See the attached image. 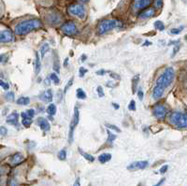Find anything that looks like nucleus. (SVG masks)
<instances>
[{"mask_svg": "<svg viewBox=\"0 0 187 186\" xmlns=\"http://www.w3.org/2000/svg\"><path fill=\"white\" fill-rule=\"evenodd\" d=\"M155 6L156 8H160L163 6V0H155Z\"/></svg>", "mask_w": 187, "mask_h": 186, "instance_id": "41", "label": "nucleus"}, {"mask_svg": "<svg viewBox=\"0 0 187 186\" xmlns=\"http://www.w3.org/2000/svg\"><path fill=\"white\" fill-rule=\"evenodd\" d=\"M73 186H80V178H77V180H75L74 185Z\"/></svg>", "mask_w": 187, "mask_h": 186, "instance_id": "47", "label": "nucleus"}, {"mask_svg": "<svg viewBox=\"0 0 187 186\" xmlns=\"http://www.w3.org/2000/svg\"><path fill=\"white\" fill-rule=\"evenodd\" d=\"M42 27V23L38 19H31V20L23 21L15 26V33L18 36H23L28 34L31 31Z\"/></svg>", "mask_w": 187, "mask_h": 186, "instance_id": "2", "label": "nucleus"}, {"mask_svg": "<svg viewBox=\"0 0 187 186\" xmlns=\"http://www.w3.org/2000/svg\"><path fill=\"white\" fill-rule=\"evenodd\" d=\"M0 86H1L4 90H8V89H9V85H8V83L3 82L2 80H0Z\"/></svg>", "mask_w": 187, "mask_h": 186, "instance_id": "36", "label": "nucleus"}, {"mask_svg": "<svg viewBox=\"0 0 187 186\" xmlns=\"http://www.w3.org/2000/svg\"><path fill=\"white\" fill-rule=\"evenodd\" d=\"M56 111H57V108L54 104H50L47 108V113L49 114V115H54L56 113Z\"/></svg>", "mask_w": 187, "mask_h": 186, "instance_id": "20", "label": "nucleus"}, {"mask_svg": "<svg viewBox=\"0 0 187 186\" xmlns=\"http://www.w3.org/2000/svg\"><path fill=\"white\" fill-rule=\"evenodd\" d=\"M111 76L112 78H114V79H116V80H120V77H119V75H117V74H115V73H111Z\"/></svg>", "mask_w": 187, "mask_h": 186, "instance_id": "48", "label": "nucleus"}, {"mask_svg": "<svg viewBox=\"0 0 187 186\" xmlns=\"http://www.w3.org/2000/svg\"><path fill=\"white\" fill-rule=\"evenodd\" d=\"M5 58V54H0V63H2Z\"/></svg>", "mask_w": 187, "mask_h": 186, "instance_id": "50", "label": "nucleus"}, {"mask_svg": "<svg viewBox=\"0 0 187 186\" xmlns=\"http://www.w3.org/2000/svg\"><path fill=\"white\" fill-rule=\"evenodd\" d=\"M152 0H134L133 7L136 11H141L146 8L151 4Z\"/></svg>", "mask_w": 187, "mask_h": 186, "instance_id": "11", "label": "nucleus"}, {"mask_svg": "<svg viewBox=\"0 0 187 186\" xmlns=\"http://www.w3.org/2000/svg\"><path fill=\"white\" fill-rule=\"evenodd\" d=\"M169 122L171 125L178 128H186L187 126V117L186 114L183 112H173L169 116Z\"/></svg>", "mask_w": 187, "mask_h": 186, "instance_id": "4", "label": "nucleus"}, {"mask_svg": "<svg viewBox=\"0 0 187 186\" xmlns=\"http://www.w3.org/2000/svg\"><path fill=\"white\" fill-rule=\"evenodd\" d=\"M23 159H25V156L22 154H20V152H17V154H15L11 157V164L14 166L19 165L23 161Z\"/></svg>", "mask_w": 187, "mask_h": 186, "instance_id": "15", "label": "nucleus"}, {"mask_svg": "<svg viewBox=\"0 0 187 186\" xmlns=\"http://www.w3.org/2000/svg\"><path fill=\"white\" fill-rule=\"evenodd\" d=\"M86 73H87V69H85L83 68H80V77H83Z\"/></svg>", "mask_w": 187, "mask_h": 186, "instance_id": "44", "label": "nucleus"}, {"mask_svg": "<svg viewBox=\"0 0 187 186\" xmlns=\"http://www.w3.org/2000/svg\"><path fill=\"white\" fill-rule=\"evenodd\" d=\"M68 12L71 14V15L76 16L80 19H84L86 16V11L85 8L80 4H74L71 5V6L68 8Z\"/></svg>", "mask_w": 187, "mask_h": 186, "instance_id": "5", "label": "nucleus"}, {"mask_svg": "<svg viewBox=\"0 0 187 186\" xmlns=\"http://www.w3.org/2000/svg\"><path fill=\"white\" fill-rule=\"evenodd\" d=\"M50 79L52 80V82H54V84H59V82H60V80H59V78H58V76H57L55 73H52L51 75H50Z\"/></svg>", "mask_w": 187, "mask_h": 186, "instance_id": "27", "label": "nucleus"}, {"mask_svg": "<svg viewBox=\"0 0 187 186\" xmlns=\"http://www.w3.org/2000/svg\"><path fill=\"white\" fill-rule=\"evenodd\" d=\"M37 125H40V127L43 131H49L50 130V123L47 121V119L45 118H38L37 120Z\"/></svg>", "mask_w": 187, "mask_h": 186, "instance_id": "13", "label": "nucleus"}, {"mask_svg": "<svg viewBox=\"0 0 187 186\" xmlns=\"http://www.w3.org/2000/svg\"><path fill=\"white\" fill-rule=\"evenodd\" d=\"M18 118H19L18 113L16 111H13L11 114H9L8 117L7 118V123H8V125H17Z\"/></svg>", "mask_w": 187, "mask_h": 186, "instance_id": "14", "label": "nucleus"}, {"mask_svg": "<svg viewBox=\"0 0 187 186\" xmlns=\"http://www.w3.org/2000/svg\"><path fill=\"white\" fill-rule=\"evenodd\" d=\"M40 98L45 102H51L52 100V92L51 90H47V91L40 94Z\"/></svg>", "mask_w": 187, "mask_h": 186, "instance_id": "17", "label": "nucleus"}, {"mask_svg": "<svg viewBox=\"0 0 187 186\" xmlns=\"http://www.w3.org/2000/svg\"><path fill=\"white\" fill-rule=\"evenodd\" d=\"M167 108L164 106V105H156V106L153 107L152 108V113L157 119L159 120H162L164 119L166 114H167Z\"/></svg>", "mask_w": 187, "mask_h": 186, "instance_id": "9", "label": "nucleus"}, {"mask_svg": "<svg viewBox=\"0 0 187 186\" xmlns=\"http://www.w3.org/2000/svg\"><path fill=\"white\" fill-rule=\"evenodd\" d=\"M105 73H106V71H105V70H99V71H97V75H104Z\"/></svg>", "mask_w": 187, "mask_h": 186, "instance_id": "49", "label": "nucleus"}, {"mask_svg": "<svg viewBox=\"0 0 187 186\" xmlns=\"http://www.w3.org/2000/svg\"><path fill=\"white\" fill-rule=\"evenodd\" d=\"M167 168H169V166H167V165L163 166L162 168H160V173H161V174H165V173L167 172Z\"/></svg>", "mask_w": 187, "mask_h": 186, "instance_id": "43", "label": "nucleus"}, {"mask_svg": "<svg viewBox=\"0 0 187 186\" xmlns=\"http://www.w3.org/2000/svg\"><path fill=\"white\" fill-rule=\"evenodd\" d=\"M180 49H181V45H180V44H177V45L174 47V49H173V51H172V55H171V56H172V57L175 56L177 52H178V51H180Z\"/></svg>", "mask_w": 187, "mask_h": 186, "instance_id": "37", "label": "nucleus"}, {"mask_svg": "<svg viewBox=\"0 0 187 186\" xmlns=\"http://www.w3.org/2000/svg\"><path fill=\"white\" fill-rule=\"evenodd\" d=\"M122 26H123L122 22H120L119 20H116V19L105 20L99 23V25L97 27V33L99 35H103L105 33L109 32V30L114 29V28L122 27Z\"/></svg>", "mask_w": 187, "mask_h": 186, "instance_id": "3", "label": "nucleus"}, {"mask_svg": "<svg viewBox=\"0 0 187 186\" xmlns=\"http://www.w3.org/2000/svg\"><path fill=\"white\" fill-rule=\"evenodd\" d=\"M15 40V37L11 30L6 29L0 31V43H9Z\"/></svg>", "mask_w": 187, "mask_h": 186, "instance_id": "7", "label": "nucleus"}, {"mask_svg": "<svg viewBox=\"0 0 187 186\" xmlns=\"http://www.w3.org/2000/svg\"><path fill=\"white\" fill-rule=\"evenodd\" d=\"M97 94H98V97H104L103 88H102L101 86H98L97 89Z\"/></svg>", "mask_w": 187, "mask_h": 186, "instance_id": "40", "label": "nucleus"}, {"mask_svg": "<svg viewBox=\"0 0 187 186\" xmlns=\"http://www.w3.org/2000/svg\"><path fill=\"white\" fill-rule=\"evenodd\" d=\"M79 119H80V113H79V109L77 107H75L74 108V115H73V119H72V122H71V125H70V131H69V142H72L73 140V132L75 127L78 125L79 123Z\"/></svg>", "mask_w": 187, "mask_h": 186, "instance_id": "8", "label": "nucleus"}, {"mask_svg": "<svg viewBox=\"0 0 187 186\" xmlns=\"http://www.w3.org/2000/svg\"><path fill=\"white\" fill-rule=\"evenodd\" d=\"M7 133H8V130H7L6 127H4V126L0 127V135H1V136H6Z\"/></svg>", "mask_w": 187, "mask_h": 186, "instance_id": "42", "label": "nucleus"}, {"mask_svg": "<svg viewBox=\"0 0 187 186\" xmlns=\"http://www.w3.org/2000/svg\"><path fill=\"white\" fill-rule=\"evenodd\" d=\"M40 68H41V64H40V55H38L37 52H36V62H35V71L36 74L37 75L40 72Z\"/></svg>", "mask_w": 187, "mask_h": 186, "instance_id": "19", "label": "nucleus"}, {"mask_svg": "<svg viewBox=\"0 0 187 186\" xmlns=\"http://www.w3.org/2000/svg\"><path fill=\"white\" fill-rule=\"evenodd\" d=\"M50 50V46L49 44H44L41 47V50H40V54H41V57H44L45 54Z\"/></svg>", "mask_w": 187, "mask_h": 186, "instance_id": "26", "label": "nucleus"}, {"mask_svg": "<svg viewBox=\"0 0 187 186\" xmlns=\"http://www.w3.org/2000/svg\"><path fill=\"white\" fill-rule=\"evenodd\" d=\"M81 1H83V2H87L88 0H81Z\"/></svg>", "mask_w": 187, "mask_h": 186, "instance_id": "55", "label": "nucleus"}, {"mask_svg": "<svg viewBox=\"0 0 187 186\" xmlns=\"http://www.w3.org/2000/svg\"><path fill=\"white\" fill-rule=\"evenodd\" d=\"M112 106H113L115 108H116V109H117V108H119V105H118V104H116V103H113V104H112Z\"/></svg>", "mask_w": 187, "mask_h": 186, "instance_id": "51", "label": "nucleus"}, {"mask_svg": "<svg viewBox=\"0 0 187 186\" xmlns=\"http://www.w3.org/2000/svg\"><path fill=\"white\" fill-rule=\"evenodd\" d=\"M183 26H181V27H180V28H173V29H171V34H174V35H178V34H180L181 33V29H183Z\"/></svg>", "mask_w": 187, "mask_h": 186, "instance_id": "35", "label": "nucleus"}, {"mask_svg": "<svg viewBox=\"0 0 187 186\" xmlns=\"http://www.w3.org/2000/svg\"><path fill=\"white\" fill-rule=\"evenodd\" d=\"M76 95H77V98H79V99H85L86 97H87V95H86V94H85V92L83 91V89H80V88L77 89Z\"/></svg>", "mask_w": 187, "mask_h": 186, "instance_id": "21", "label": "nucleus"}, {"mask_svg": "<svg viewBox=\"0 0 187 186\" xmlns=\"http://www.w3.org/2000/svg\"><path fill=\"white\" fill-rule=\"evenodd\" d=\"M165 180H166V179H164V178H163V179H161L160 180H159V182H158L155 185H153V186H161L163 183H164V182H165Z\"/></svg>", "mask_w": 187, "mask_h": 186, "instance_id": "46", "label": "nucleus"}, {"mask_svg": "<svg viewBox=\"0 0 187 186\" xmlns=\"http://www.w3.org/2000/svg\"><path fill=\"white\" fill-rule=\"evenodd\" d=\"M107 133H108V135H109V137H108V142H113V140L116 139V135H114V134H112V133H111V131L109 130H107Z\"/></svg>", "mask_w": 187, "mask_h": 186, "instance_id": "31", "label": "nucleus"}, {"mask_svg": "<svg viewBox=\"0 0 187 186\" xmlns=\"http://www.w3.org/2000/svg\"><path fill=\"white\" fill-rule=\"evenodd\" d=\"M155 14V8H146L144 9L140 14V18L141 19H148V18H151Z\"/></svg>", "mask_w": 187, "mask_h": 186, "instance_id": "12", "label": "nucleus"}, {"mask_svg": "<svg viewBox=\"0 0 187 186\" xmlns=\"http://www.w3.org/2000/svg\"><path fill=\"white\" fill-rule=\"evenodd\" d=\"M68 58H66L65 63H64V66H68Z\"/></svg>", "mask_w": 187, "mask_h": 186, "instance_id": "52", "label": "nucleus"}, {"mask_svg": "<svg viewBox=\"0 0 187 186\" xmlns=\"http://www.w3.org/2000/svg\"><path fill=\"white\" fill-rule=\"evenodd\" d=\"M155 26L156 29H158L159 31H163L165 29V25L161 21H156L155 23Z\"/></svg>", "mask_w": 187, "mask_h": 186, "instance_id": "24", "label": "nucleus"}, {"mask_svg": "<svg viewBox=\"0 0 187 186\" xmlns=\"http://www.w3.org/2000/svg\"><path fill=\"white\" fill-rule=\"evenodd\" d=\"M138 98H140V100H142V99H143V97H144V94H143V92H142V91H140V90L138 92Z\"/></svg>", "mask_w": 187, "mask_h": 186, "instance_id": "45", "label": "nucleus"}, {"mask_svg": "<svg viewBox=\"0 0 187 186\" xmlns=\"http://www.w3.org/2000/svg\"><path fill=\"white\" fill-rule=\"evenodd\" d=\"M79 151H80V154L81 155H83L86 160H88L89 162H94V161H95V158H94L93 155H91V154H86V152L83 151L80 149H79Z\"/></svg>", "mask_w": 187, "mask_h": 186, "instance_id": "23", "label": "nucleus"}, {"mask_svg": "<svg viewBox=\"0 0 187 186\" xmlns=\"http://www.w3.org/2000/svg\"><path fill=\"white\" fill-rule=\"evenodd\" d=\"M152 43H151V42H149V41H146L145 42V43L144 44H143V46H146V45H151Z\"/></svg>", "mask_w": 187, "mask_h": 186, "instance_id": "53", "label": "nucleus"}, {"mask_svg": "<svg viewBox=\"0 0 187 186\" xmlns=\"http://www.w3.org/2000/svg\"><path fill=\"white\" fill-rule=\"evenodd\" d=\"M175 72L172 68H167L165 69L160 78L157 80L156 84L152 91V97L155 99H159L164 94L165 90L169 86L174 80Z\"/></svg>", "mask_w": 187, "mask_h": 186, "instance_id": "1", "label": "nucleus"}, {"mask_svg": "<svg viewBox=\"0 0 187 186\" xmlns=\"http://www.w3.org/2000/svg\"><path fill=\"white\" fill-rule=\"evenodd\" d=\"M138 80H140V76L137 75L136 77H134L133 79V84H132V90H133V93H135L136 91V87H137V85H138Z\"/></svg>", "mask_w": 187, "mask_h": 186, "instance_id": "25", "label": "nucleus"}, {"mask_svg": "<svg viewBox=\"0 0 187 186\" xmlns=\"http://www.w3.org/2000/svg\"><path fill=\"white\" fill-rule=\"evenodd\" d=\"M72 82H73V78H71L70 80H69V82H68V84L66 85V87H65V90H64V93L66 94V92H68V89L71 86V85H72Z\"/></svg>", "mask_w": 187, "mask_h": 186, "instance_id": "39", "label": "nucleus"}, {"mask_svg": "<svg viewBox=\"0 0 187 186\" xmlns=\"http://www.w3.org/2000/svg\"><path fill=\"white\" fill-rule=\"evenodd\" d=\"M61 30L66 36H72L77 32V26L73 22H66L61 25Z\"/></svg>", "mask_w": 187, "mask_h": 186, "instance_id": "6", "label": "nucleus"}, {"mask_svg": "<svg viewBox=\"0 0 187 186\" xmlns=\"http://www.w3.org/2000/svg\"><path fill=\"white\" fill-rule=\"evenodd\" d=\"M26 114H27V116L28 117H30V118H33L35 116V111L33 108H31V109H28V111L25 112Z\"/></svg>", "mask_w": 187, "mask_h": 186, "instance_id": "38", "label": "nucleus"}, {"mask_svg": "<svg viewBox=\"0 0 187 186\" xmlns=\"http://www.w3.org/2000/svg\"><path fill=\"white\" fill-rule=\"evenodd\" d=\"M21 116H22V123H23V125L28 128L30 125H31V123H32V118L30 117H28L27 116V114L25 112H22L21 113Z\"/></svg>", "mask_w": 187, "mask_h": 186, "instance_id": "16", "label": "nucleus"}, {"mask_svg": "<svg viewBox=\"0 0 187 186\" xmlns=\"http://www.w3.org/2000/svg\"><path fill=\"white\" fill-rule=\"evenodd\" d=\"M128 109H130V111H136V103H135L134 100H131L130 104L128 105Z\"/></svg>", "mask_w": 187, "mask_h": 186, "instance_id": "32", "label": "nucleus"}, {"mask_svg": "<svg viewBox=\"0 0 187 186\" xmlns=\"http://www.w3.org/2000/svg\"><path fill=\"white\" fill-rule=\"evenodd\" d=\"M0 76H1V73H0Z\"/></svg>", "mask_w": 187, "mask_h": 186, "instance_id": "56", "label": "nucleus"}, {"mask_svg": "<svg viewBox=\"0 0 187 186\" xmlns=\"http://www.w3.org/2000/svg\"><path fill=\"white\" fill-rule=\"evenodd\" d=\"M54 57H55V60H54V70L56 71V72L58 73V72H59V68H60V66H59V62H58V56H57V54H54Z\"/></svg>", "mask_w": 187, "mask_h": 186, "instance_id": "29", "label": "nucleus"}, {"mask_svg": "<svg viewBox=\"0 0 187 186\" xmlns=\"http://www.w3.org/2000/svg\"><path fill=\"white\" fill-rule=\"evenodd\" d=\"M85 59H86V55H83V56H81L80 60H85Z\"/></svg>", "mask_w": 187, "mask_h": 186, "instance_id": "54", "label": "nucleus"}, {"mask_svg": "<svg viewBox=\"0 0 187 186\" xmlns=\"http://www.w3.org/2000/svg\"><path fill=\"white\" fill-rule=\"evenodd\" d=\"M111 159V154H106V152L98 156V160H99L100 163H102V164L107 163V162H109Z\"/></svg>", "mask_w": 187, "mask_h": 186, "instance_id": "18", "label": "nucleus"}, {"mask_svg": "<svg viewBox=\"0 0 187 186\" xmlns=\"http://www.w3.org/2000/svg\"><path fill=\"white\" fill-rule=\"evenodd\" d=\"M106 126H107L108 128H109V129L114 130V131H116V132H118V133H119V132H121V130H120L116 125H109V123H107Z\"/></svg>", "mask_w": 187, "mask_h": 186, "instance_id": "34", "label": "nucleus"}, {"mask_svg": "<svg viewBox=\"0 0 187 186\" xmlns=\"http://www.w3.org/2000/svg\"><path fill=\"white\" fill-rule=\"evenodd\" d=\"M58 158H59L60 160H62V161L66 160V151L65 149L61 150V151L58 152Z\"/></svg>", "mask_w": 187, "mask_h": 186, "instance_id": "28", "label": "nucleus"}, {"mask_svg": "<svg viewBox=\"0 0 187 186\" xmlns=\"http://www.w3.org/2000/svg\"><path fill=\"white\" fill-rule=\"evenodd\" d=\"M8 186H20L17 182V180H15L14 178L11 179L9 180V182H8Z\"/></svg>", "mask_w": 187, "mask_h": 186, "instance_id": "33", "label": "nucleus"}, {"mask_svg": "<svg viewBox=\"0 0 187 186\" xmlns=\"http://www.w3.org/2000/svg\"><path fill=\"white\" fill-rule=\"evenodd\" d=\"M149 165L148 161H138V162H134V163L130 164L127 166L128 170H138V169H143L147 168V166Z\"/></svg>", "mask_w": 187, "mask_h": 186, "instance_id": "10", "label": "nucleus"}, {"mask_svg": "<svg viewBox=\"0 0 187 186\" xmlns=\"http://www.w3.org/2000/svg\"><path fill=\"white\" fill-rule=\"evenodd\" d=\"M29 103H30V99L28 97H20L17 100V104L23 105V106H25V105H28Z\"/></svg>", "mask_w": 187, "mask_h": 186, "instance_id": "22", "label": "nucleus"}, {"mask_svg": "<svg viewBox=\"0 0 187 186\" xmlns=\"http://www.w3.org/2000/svg\"><path fill=\"white\" fill-rule=\"evenodd\" d=\"M5 97H6V100H8V101H13L14 100V93L13 92H8L6 94H5Z\"/></svg>", "mask_w": 187, "mask_h": 186, "instance_id": "30", "label": "nucleus"}]
</instances>
